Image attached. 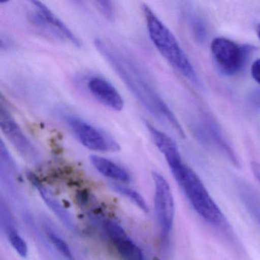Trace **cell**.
<instances>
[{"label":"cell","mask_w":260,"mask_h":260,"mask_svg":"<svg viewBox=\"0 0 260 260\" xmlns=\"http://www.w3.org/2000/svg\"><path fill=\"white\" fill-rule=\"evenodd\" d=\"M94 45L138 102L158 119L169 123L179 136L185 138V132L180 123L158 93L141 65L107 39L96 38Z\"/></svg>","instance_id":"cell-1"},{"label":"cell","mask_w":260,"mask_h":260,"mask_svg":"<svg viewBox=\"0 0 260 260\" xmlns=\"http://www.w3.org/2000/svg\"><path fill=\"white\" fill-rule=\"evenodd\" d=\"M63 119L76 138L86 148L97 152H118L121 150L119 144L112 137L81 118L64 114Z\"/></svg>","instance_id":"cell-4"},{"label":"cell","mask_w":260,"mask_h":260,"mask_svg":"<svg viewBox=\"0 0 260 260\" xmlns=\"http://www.w3.org/2000/svg\"><path fill=\"white\" fill-rule=\"evenodd\" d=\"M211 50L219 68L229 75L237 74L244 65L246 51L226 38L213 39Z\"/></svg>","instance_id":"cell-8"},{"label":"cell","mask_w":260,"mask_h":260,"mask_svg":"<svg viewBox=\"0 0 260 260\" xmlns=\"http://www.w3.org/2000/svg\"><path fill=\"white\" fill-rule=\"evenodd\" d=\"M257 36H258V39L260 41V24H258V26L256 28Z\"/></svg>","instance_id":"cell-19"},{"label":"cell","mask_w":260,"mask_h":260,"mask_svg":"<svg viewBox=\"0 0 260 260\" xmlns=\"http://www.w3.org/2000/svg\"><path fill=\"white\" fill-rule=\"evenodd\" d=\"M152 176L155 185V213L162 240L167 243L174 222V199L167 179L156 172H153Z\"/></svg>","instance_id":"cell-5"},{"label":"cell","mask_w":260,"mask_h":260,"mask_svg":"<svg viewBox=\"0 0 260 260\" xmlns=\"http://www.w3.org/2000/svg\"><path fill=\"white\" fill-rule=\"evenodd\" d=\"M250 71L252 78L260 85V58L257 59L252 63Z\"/></svg>","instance_id":"cell-17"},{"label":"cell","mask_w":260,"mask_h":260,"mask_svg":"<svg viewBox=\"0 0 260 260\" xmlns=\"http://www.w3.org/2000/svg\"><path fill=\"white\" fill-rule=\"evenodd\" d=\"M112 188L114 191L118 192V194L127 198L129 200L132 201L134 204L137 205L140 209L142 210L144 212L147 213L149 211L148 205L147 202L144 200L141 194L127 187L123 186V185H118V184H112Z\"/></svg>","instance_id":"cell-13"},{"label":"cell","mask_w":260,"mask_h":260,"mask_svg":"<svg viewBox=\"0 0 260 260\" xmlns=\"http://www.w3.org/2000/svg\"><path fill=\"white\" fill-rule=\"evenodd\" d=\"M0 127L6 138L24 159L31 164H38L41 160L40 153L36 146L3 104L0 109Z\"/></svg>","instance_id":"cell-6"},{"label":"cell","mask_w":260,"mask_h":260,"mask_svg":"<svg viewBox=\"0 0 260 260\" xmlns=\"http://www.w3.org/2000/svg\"><path fill=\"white\" fill-rule=\"evenodd\" d=\"M251 171L255 176V179L260 182V164L259 162L252 161L250 164Z\"/></svg>","instance_id":"cell-18"},{"label":"cell","mask_w":260,"mask_h":260,"mask_svg":"<svg viewBox=\"0 0 260 260\" xmlns=\"http://www.w3.org/2000/svg\"><path fill=\"white\" fill-rule=\"evenodd\" d=\"M142 10L149 36L159 54L188 80L197 81L196 71L174 35L148 6L143 5Z\"/></svg>","instance_id":"cell-3"},{"label":"cell","mask_w":260,"mask_h":260,"mask_svg":"<svg viewBox=\"0 0 260 260\" xmlns=\"http://www.w3.org/2000/svg\"><path fill=\"white\" fill-rule=\"evenodd\" d=\"M8 236L9 241L13 246V249L16 251L18 254L22 258H25L28 255V245L20 234L16 230V226H12L10 229L6 231Z\"/></svg>","instance_id":"cell-15"},{"label":"cell","mask_w":260,"mask_h":260,"mask_svg":"<svg viewBox=\"0 0 260 260\" xmlns=\"http://www.w3.org/2000/svg\"><path fill=\"white\" fill-rule=\"evenodd\" d=\"M87 87L92 96L103 106L116 112L124 109V102L121 94L105 79L92 77L88 81Z\"/></svg>","instance_id":"cell-11"},{"label":"cell","mask_w":260,"mask_h":260,"mask_svg":"<svg viewBox=\"0 0 260 260\" xmlns=\"http://www.w3.org/2000/svg\"><path fill=\"white\" fill-rule=\"evenodd\" d=\"M45 231H46V234L50 241L67 260H75L69 245L60 236H59L55 231H53L51 228H48V226L45 228Z\"/></svg>","instance_id":"cell-14"},{"label":"cell","mask_w":260,"mask_h":260,"mask_svg":"<svg viewBox=\"0 0 260 260\" xmlns=\"http://www.w3.org/2000/svg\"><path fill=\"white\" fill-rule=\"evenodd\" d=\"M90 162L95 170L106 177L123 182L131 180L128 172L112 160L96 155H92L90 156Z\"/></svg>","instance_id":"cell-12"},{"label":"cell","mask_w":260,"mask_h":260,"mask_svg":"<svg viewBox=\"0 0 260 260\" xmlns=\"http://www.w3.org/2000/svg\"><path fill=\"white\" fill-rule=\"evenodd\" d=\"M95 6L99 11L103 14L104 17L109 20H112L115 18V8L113 4L111 1H96Z\"/></svg>","instance_id":"cell-16"},{"label":"cell","mask_w":260,"mask_h":260,"mask_svg":"<svg viewBox=\"0 0 260 260\" xmlns=\"http://www.w3.org/2000/svg\"><path fill=\"white\" fill-rule=\"evenodd\" d=\"M161 153L165 157L173 177L196 213L208 223L219 224L223 219L220 208L196 172L184 162L177 144L170 146Z\"/></svg>","instance_id":"cell-2"},{"label":"cell","mask_w":260,"mask_h":260,"mask_svg":"<svg viewBox=\"0 0 260 260\" xmlns=\"http://www.w3.org/2000/svg\"><path fill=\"white\" fill-rule=\"evenodd\" d=\"M27 176H28V179H29L30 182L39 191L42 200L45 202L47 206L53 211V213L57 216V218L70 231H72V232H77L78 229H77V225L75 220H74V217L71 215V213L64 208V206L60 203V201L39 180V178L34 173L28 172L27 173Z\"/></svg>","instance_id":"cell-10"},{"label":"cell","mask_w":260,"mask_h":260,"mask_svg":"<svg viewBox=\"0 0 260 260\" xmlns=\"http://www.w3.org/2000/svg\"><path fill=\"white\" fill-rule=\"evenodd\" d=\"M103 225L106 234L123 260H145L141 248L128 237L119 223L107 220Z\"/></svg>","instance_id":"cell-9"},{"label":"cell","mask_w":260,"mask_h":260,"mask_svg":"<svg viewBox=\"0 0 260 260\" xmlns=\"http://www.w3.org/2000/svg\"><path fill=\"white\" fill-rule=\"evenodd\" d=\"M35 10L31 14V21L34 25L48 31L62 40L68 41L77 48L83 47V42L45 4L39 1L31 2Z\"/></svg>","instance_id":"cell-7"}]
</instances>
